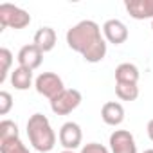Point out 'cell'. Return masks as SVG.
I'll use <instances>...</instances> for the list:
<instances>
[{
  "instance_id": "obj_1",
  "label": "cell",
  "mask_w": 153,
  "mask_h": 153,
  "mask_svg": "<svg viewBox=\"0 0 153 153\" xmlns=\"http://www.w3.org/2000/svg\"><path fill=\"white\" fill-rule=\"evenodd\" d=\"M67 45L79 52L85 61L99 63L106 56V40L94 20H81L67 31Z\"/></svg>"
},
{
  "instance_id": "obj_2",
  "label": "cell",
  "mask_w": 153,
  "mask_h": 153,
  "mask_svg": "<svg viewBox=\"0 0 153 153\" xmlns=\"http://www.w3.org/2000/svg\"><path fill=\"white\" fill-rule=\"evenodd\" d=\"M27 137L31 146L40 153H49L56 146V133L43 114H33L27 121Z\"/></svg>"
},
{
  "instance_id": "obj_3",
  "label": "cell",
  "mask_w": 153,
  "mask_h": 153,
  "mask_svg": "<svg viewBox=\"0 0 153 153\" xmlns=\"http://www.w3.org/2000/svg\"><path fill=\"white\" fill-rule=\"evenodd\" d=\"M31 24V15L18 6L0 4V27L25 29Z\"/></svg>"
},
{
  "instance_id": "obj_4",
  "label": "cell",
  "mask_w": 153,
  "mask_h": 153,
  "mask_svg": "<svg viewBox=\"0 0 153 153\" xmlns=\"http://www.w3.org/2000/svg\"><path fill=\"white\" fill-rule=\"evenodd\" d=\"M83 101V96L79 90L76 88H65L63 92H59L54 99H51V110L56 115H68L70 112H74Z\"/></svg>"
},
{
  "instance_id": "obj_5",
  "label": "cell",
  "mask_w": 153,
  "mask_h": 153,
  "mask_svg": "<svg viewBox=\"0 0 153 153\" xmlns=\"http://www.w3.org/2000/svg\"><path fill=\"white\" fill-rule=\"evenodd\" d=\"M34 88H36V92L40 96L47 97L49 101L54 99L59 92L65 90L63 79L59 78L58 74H54V72H42L38 78L34 79Z\"/></svg>"
},
{
  "instance_id": "obj_6",
  "label": "cell",
  "mask_w": 153,
  "mask_h": 153,
  "mask_svg": "<svg viewBox=\"0 0 153 153\" xmlns=\"http://www.w3.org/2000/svg\"><path fill=\"white\" fill-rule=\"evenodd\" d=\"M81 140H83V131H81V126L78 123L68 121L59 128V144L65 149L74 151L76 148L81 146Z\"/></svg>"
},
{
  "instance_id": "obj_7",
  "label": "cell",
  "mask_w": 153,
  "mask_h": 153,
  "mask_svg": "<svg viewBox=\"0 0 153 153\" xmlns=\"http://www.w3.org/2000/svg\"><path fill=\"white\" fill-rule=\"evenodd\" d=\"M110 151L112 153H137V144L133 135L128 130H115L110 135Z\"/></svg>"
},
{
  "instance_id": "obj_8",
  "label": "cell",
  "mask_w": 153,
  "mask_h": 153,
  "mask_svg": "<svg viewBox=\"0 0 153 153\" xmlns=\"http://www.w3.org/2000/svg\"><path fill=\"white\" fill-rule=\"evenodd\" d=\"M16 59H18V67L29 68V70H36L42 65V61H43V52L34 43H29V45H24L18 51Z\"/></svg>"
},
{
  "instance_id": "obj_9",
  "label": "cell",
  "mask_w": 153,
  "mask_h": 153,
  "mask_svg": "<svg viewBox=\"0 0 153 153\" xmlns=\"http://www.w3.org/2000/svg\"><path fill=\"white\" fill-rule=\"evenodd\" d=\"M103 36L106 42H110L114 45H121L128 40V27L117 18L106 20L103 25Z\"/></svg>"
},
{
  "instance_id": "obj_10",
  "label": "cell",
  "mask_w": 153,
  "mask_h": 153,
  "mask_svg": "<svg viewBox=\"0 0 153 153\" xmlns=\"http://www.w3.org/2000/svg\"><path fill=\"white\" fill-rule=\"evenodd\" d=\"M124 7L135 20H153V0H128L124 2Z\"/></svg>"
},
{
  "instance_id": "obj_11",
  "label": "cell",
  "mask_w": 153,
  "mask_h": 153,
  "mask_svg": "<svg viewBox=\"0 0 153 153\" xmlns=\"http://www.w3.org/2000/svg\"><path fill=\"white\" fill-rule=\"evenodd\" d=\"M101 117L108 126H119L124 121V108L117 101H108L101 108Z\"/></svg>"
},
{
  "instance_id": "obj_12",
  "label": "cell",
  "mask_w": 153,
  "mask_h": 153,
  "mask_svg": "<svg viewBox=\"0 0 153 153\" xmlns=\"http://www.w3.org/2000/svg\"><path fill=\"white\" fill-rule=\"evenodd\" d=\"M33 43L45 54V52H51L54 47H56V31L52 27H40L36 33H34V38H33Z\"/></svg>"
},
{
  "instance_id": "obj_13",
  "label": "cell",
  "mask_w": 153,
  "mask_h": 153,
  "mask_svg": "<svg viewBox=\"0 0 153 153\" xmlns=\"http://www.w3.org/2000/svg\"><path fill=\"white\" fill-rule=\"evenodd\" d=\"M139 68L133 63H121L115 68V83H139Z\"/></svg>"
},
{
  "instance_id": "obj_14",
  "label": "cell",
  "mask_w": 153,
  "mask_h": 153,
  "mask_svg": "<svg viewBox=\"0 0 153 153\" xmlns=\"http://www.w3.org/2000/svg\"><path fill=\"white\" fill-rule=\"evenodd\" d=\"M11 85L16 90H27L33 85V70L24 68V67H16L11 72Z\"/></svg>"
},
{
  "instance_id": "obj_15",
  "label": "cell",
  "mask_w": 153,
  "mask_h": 153,
  "mask_svg": "<svg viewBox=\"0 0 153 153\" xmlns=\"http://www.w3.org/2000/svg\"><path fill=\"white\" fill-rule=\"evenodd\" d=\"M115 94L121 101H135L139 97V87L131 83H115Z\"/></svg>"
},
{
  "instance_id": "obj_16",
  "label": "cell",
  "mask_w": 153,
  "mask_h": 153,
  "mask_svg": "<svg viewBox=\"0 0 153 153\" xmlns=\"http://www.w3.org/2000/svg\"><path fill=\"white\" fill-rule=\"evenodd\" d=\"M20 131H18V124L11 119H4L0 123V142L4 140H11V139H18Z\"/></svg>"
},
{
  "instance_id": "obj_17",
  "label": "cell",
  "mask_w": 153,
  "mask_h": 153,
  "mask_svg": "<svg viewBox=\"0 0 153 153\" xmlns=\"http://www.w3.org/2000/svg\"><path fill=\"white\" fill-rule=\"evenodd\" d=\"M11 65H13V54H11L9 49L2 47L0 49V83H4L7 79Z\"/></svg>"
},
{
  "instance_id": "obj_18",
  "label": "cell",
  "mask_w": 153,
  "mask_h": 153,
  "mask_svg": "<svg viewBox=\"0 0 153 153\" xmlns=\"http://www.w3.org/2000/svg\"><path fill=\"white\" fill-rule=\"evenodd\" d=\"M0 153H31V151L18 137V139H11V140L0 142Z\"/></svg>"
},
{
  "instance_id": "obj_19",
  "label": "cell",
  "mask_w": 153,
  "mask_h": 153,
  "mask_svg": "<svg viewBox=\"0 0 153 153\" xmlns=\"http://www.w3.org/2000/svg\"><path fill=\"white\" fill-rule=\"evenodd\" d=\"M11 108H13V97L9 92L2 90L0 92V115H7Z\"/></svg>"
},
{
  "instance_id": "obj_20",
  "label": "cell",
  "mask_w": 153,
  "mask_h": 153,
  "mask_svg": "<svg viewBox=\"0 0 153 153\" xmlns=\"http://www.w3.org/2000/svg\"><path fill=\"white\" fill-rule=\"evenodd\" d=\"M79 153H110V149L106 146L99 144V142H88V144H85L81 148Z\"/></svg>"
},
{
  "instance_id": "obj_21",
  "label": "cell",
  "mask_w": 153,
  "mask_h": 153,
  "mask_svg": "<svg viewBox=\"0 0 153 153\" xmlns=\"http://www.w3.org/2000/svg\"><path fill=\"white\" fill-rule=\"evenodd\" d=\"M146 131H148V137H149V140L153 142V119L148 123V126H146Z\"/></svg>"
},
{
  "instance_id": "obj_22",
  "label": "cell",
  "mask_w": 153,
  "mask_h": 153,
  "mask_svg": "<svg viewBox=\"0 0 153 153\" xmlns=\"http://www.w3.org/2000/svg\"><path fill=\"white\" fill-rule=\"evenodd\" d=\"M61 153H76V151H72V149H63Z\"/></svg>"
},
{
  "instance_id": "obj_23",
  "label": "cell",
  "mask_w": 153,
  "mask_h": 153,
  "mask_svg": "<svg viewBox=\"0 0 153 153\" xmlns=\"http://www.w3.org/2000/svg\"><path fill=\"white\" fill-rule=\"evenodd\" d=\"M142 153H153V149H146V151H142Z\"/></svg>"
},
{
  "instance_id": "obj_24",
  "label": "cell",
  "mask_w": 153,
  "mask_h": 153,
  "mask_svg": "<svg viewBox=\"0 0 153 153\" xmlns=\"http://www.w3.org/2000/svg\"><path fill=\"white\" fill-rule=\"evenodd\" d=\"M151 29H153V20H151Z\"/></svg>"
}]
</instances>
